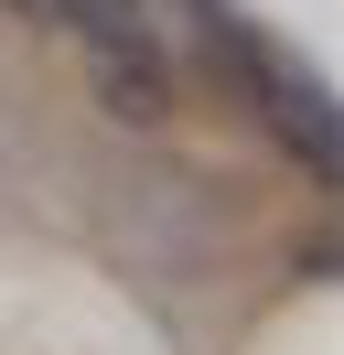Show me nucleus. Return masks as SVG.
<instances>
[{
  "instance_id": "nucleus-2",
  "label": "nucleus",
  "mask_w": 344,
  "mask_h": 355,
  "mask_svg": "<svg viewBox=\"0 0 344 355\" xmlns=\"http://www.w3.org/2000/svg\"><path fill=\"white\" fill-rule=\"evenodd\" d=\"M248 97L269 108V130L301 151V173H334V162H344V130H334V87H322L312 65H291V54L269 44V54L248 65Z\"/></svg>"
},
{
  "instance_id": "nucleus-1",
  "label": "nucleus",
  "mask_w": 344,
  "mask_h": 355,
  "mask_svg": "<svg viewBox=\"0 0 344 355\" xmlns=\"http://www.w3.org/2000/svg\"><path fill=\"white\" fill-rule=\"evenodd\" d=\"M54 22L86 44L108 119H129V130L172 119V54H162V11L150 0H54Z\"/></svg>"
}]
</instances>
